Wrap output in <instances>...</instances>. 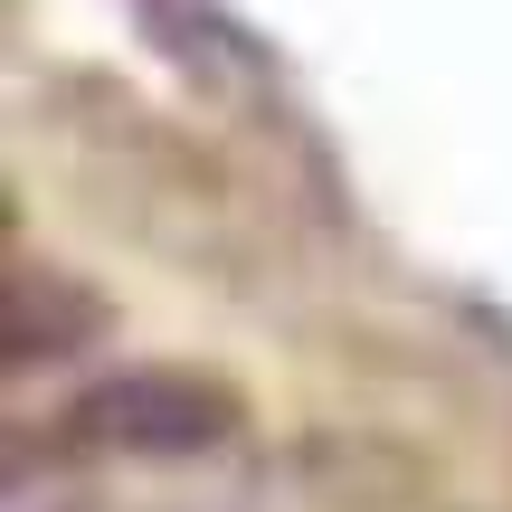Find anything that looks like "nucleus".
<instances>
[{"instance_id": "nucleus-2", "label": "nucleus", "mask_w": 512, "mask_h": 512, "mask_svg": "<svg viewBox=\"0 0 512 512\" xmlns=\"http://www.w3.org/2000/svg\"><path fill=\"white\" fill-rule=\"evenodd\" d=\"M95 332H105V294L86 285V275L67 266H38V256H19L10 266V361H67V351H86Z\"/></svg>"}, {"instance_id": "nucleus-1", "label": "nucleus", "mask_w": 512, "mask_h": 512, "mask_svg": "<svg viewBox=\"0 0 512 512\" xmlns=\"http://www.w3.org/2000/svg\"><path fill=\"white\" fill-rule=\"evenodd\" d=\"M247 427V399L219 370L190 361H133L114 380H95L67 408V446L76 456H124V465H181V456H219Z\"/></svg>"}]
</instances>
